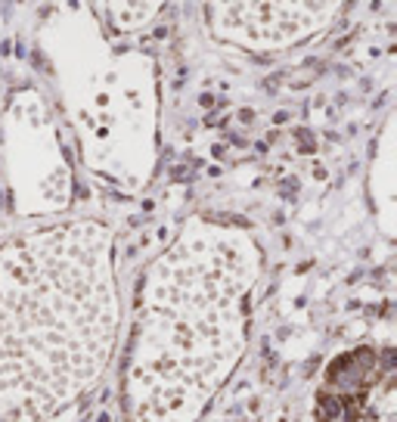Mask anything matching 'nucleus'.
Wrapping results in <instances>:
<instances>
[{
  "label": "nucleus",
  "instance_id": "5",
  "mask_svg": "<svg viewBox=\"0 0 397 422\" xmlns=\"http://www.w3.org/2000/svg\"><path fill=\"white\" fill-rule=\"evenodd\" d=\"M295 140H298V149H301V152H313V149H316V143H313L310 131H304V128H301V131H295Z\"/></svg>",
  "mask_w": 397,
  "mask_h": 422
},
{
  "label": "nucleus",
  "instance_id": "7",
  "mask_svg": "<svg viewBox=\"0 0 397 422\" xmlns=\"http://www.w3.org/2000/svg\"><path fill=\"white\" fill-rule=\"evenodd\" d=\"M394 360H397V351L388 348V351L382 354V366H385V369H394Z\"/></svg>",
  "mask_w": 397,
  "mask_h": 422
},
{
  "label": "nucleus",
  "instance_id": "11",
  "mask_svg": "<svg viewBox=\"0 0 397 422\" xmlns=\"http://www.w3.org/2000/svg\"><path fill=\"white\" fill-rule=\"evenodd\" d=\"M198 103H202V106H214V96H211V93H202V96H198Z\"/></svg>",
  "mask_w": 397,
  "mask_h": 422
},
{
  "label": "nucleus",
  "instance_id": "8",
  "mask_svg": "<svg viewBox=\"0 0 397 422\" xmlns=\"http://www.w3.org/2000/svg\"><path fill=\"white\" fill-rule=\"evenodd\" d=\"M295 189H298V177L283 180V196H295Z\"/></svg>",
  "mask_w": 397,
  "mask_h": 422
},
{
  "label": "nucleus",
  "instance_id": "2",
  "mask_svg": "<svg viewBox=\"0 0 397 422\" xmlns=\"http://www.w3.org/2000/svg\"><path fill=\"white\" fill-rule=\"evenodd\" d=\"M261 252L211 220H192L152 264L128 348L134 422H195L242 357Z\"/></svg>",
  "mask_w": 397,
  "mask_h": 422
},
{
  "label": "nucleus",
  "instance_id": "10",
  "mask_svg": "<svg viewBox=\"0 0 397 422\" xmlns=\"http://www.w3.org/2000/svg\"><path fill=\"white\" fill-rule=\"evenodd\" d=\"M239 121H242V125H252V121H255V112H252V109H239Z\"/></svg>",
  "mask_w": 397,
  "mask_h": 422
},
{
  "label": "nucleus",
  "instance_id": "3",
  "mask_svg": "<svg viewBox=\"0 0 397 422\" xmlns=\"http://www.w3.org/2000/svg\"><path fill=\"white\" fill-rule=\"evenodd\" d=\"M329 4H236L220 7V34H233L245 44H273L283 47L292 44L295 37L310 34L313 28L326 25Z\"/></svg>",
  "mask_w": 397,
  "mask_h": 422
},
{
  "label": "nucleus",
  "instance_id": "9",
  "mask_svg": "<svg viewBox=\"0 0 397 422\" xmlns=\"http://www.w3.org/2000/svg\"><path fill=\"white\" fill-rule=\"evenodd\" d=\"M280 81H283V75H273V78H267V81H264V87H267V90L273 93L276 87H280Z\"/></svg>",
  "mask_w": 397,
  "mask_h": 422
},
{
  "label": "nucleus",
  "instance_id": "4",
  "mask_svg": "<svg viewBox=\"0 0 397 422\" xmlns=\"http://www.w3.org/2000/svg\"><path fill=\"white\" fill-rule=\"evenodd\" d=\"M307 65H310L307 71H301V75L295 71V75H292V78H289V84H292V90H301V87H307V84H313V81H316V75H320V68H316V62H313V59H310Z\"/></svg>",
  "mask_w": 397,
  "mask_h": 422
},
{
  "label": "nucleus",
  "instance_id": "1",
  "mask_svg": "<svg viewBox=\"0 0 397 422\" xmlns=\"http://www.w3.org/2000/svg\"><path fill=\"white\" fill-rule=\"evenodd\" d=\"M118 326L112 230L78 220L0 252V413L56 416L109 363Z\"/></svg>",
  "mask_w": 397,
  "mask_h": 422
},
{
  "label": "nucleus",
  "instance_id": "6",
  "mask_svg": "<svg viewBox=\"0 0 397 422\" xmlns=\"http://www.w3.org/2000/svg\"><path fill=\"white\" fill-rule=\"evenodd\" d=\"M192 177V165H177L171 171V180H189Z\"/></svg>",
  "mask_w": 397,
  "mask_h": 422
},
{
  "label": "nucleus",
  "instance_id": "12",
  "mask_svg": "<svg viewBox=\"0 0 397 422\" xmlns=\"http://www.w3.org/2000/svg\"><path fill=\"white\" fill-rule=\"evenodd\" d=\"M168 37V28H155V41H165Z\"/></svg>",
  "mask_w": 397,
  "mask_h": 422
}]
</instances>
